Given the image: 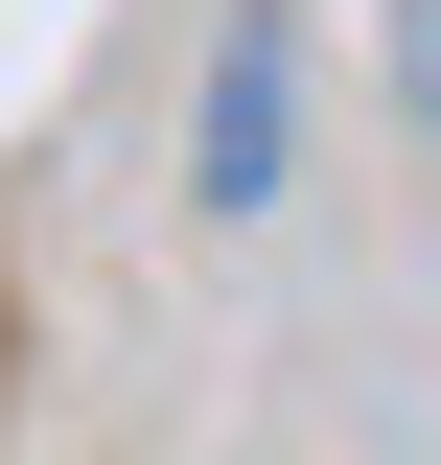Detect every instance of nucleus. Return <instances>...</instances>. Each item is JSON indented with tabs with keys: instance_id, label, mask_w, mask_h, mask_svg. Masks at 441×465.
Instances as JSON below:
<instances>
[{
	"instance_id": "1",
	"label": "nucleus",
	"mask_w": 441,
	"mask_h": 465,
	"mask_svg": "<svg viewBox=\"0 0 441 465\" xmlns=\"http://www.w3.org/2000/svg\"><path fill=\"white\" fill-rule=\"evenodd\" d=\"M186 186H210V210H256V186H279V24H232V47H210V163H186Z\"/></svg>"
}]
</instances>
